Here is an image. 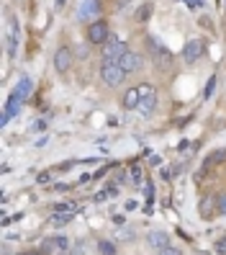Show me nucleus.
Returning a JSON list of instances; mask_svg holds the SVG:
<instances>
[{"mask_svg":"<svg viewBox=\"0 0 226 255\" xmlns=\"http://www.w3.org/2000/svg\"><path fill=\"white\" fill-rule=\"evenodd\" d=\"M100 78H103V83L108 85V88H121L124 80H126V72H124V67H121L118 59H103Z\"/></svg>","mask_w":226,"mask_h":255,"instance_id":"f257e3e1","label":"nucleus"},{"mask_svg":"<svg viewBox=\"0 0 226 255\" xmlns=\"http://www.w3.org/2000/svg\"><path fill=\"white\" fill-rule=\"evenodd\" d=\"M108 39H111V28H108V23H105V21L98 18V21H93V23L87 26V41H90V44H98V47H103Z\"/></svg>","mask_w":226,"mask_h":255,"instance_id":"f03ea898","label":"nucleus"},{"mask_svg":"<svg viewBox=\"0 0 226 255\" xmlns=\"http://www.w3.org/2000/svg\"><path fill=\"white\" fill-rule=\"evenodd\" d=\"M126 52H129V47L118 36H113V34H111L108 41L103 44V59H121Z\"/></svg>","mask_w":226,"mask_h":255,"instance_id":"7ed1b4c3","label":"nucleus"},{"mask_svg":"<svg viewBox=\"0 0 226 255\" xmlns=\"http://www.w3.org/2000/svg\"><path fill=\"white\" fill-rule=\"evenodd\" d=\"M98 16H100V0H85V3L80 5V10H77V18L85 21V23L98 21Z\"/></svg>","mask_w":226,"mask_h":255,"instance_id":"20e7f679","label":"nucleus"},{"mask_svg":"<svg viewBox=\"0 0 226 255\" xmlns=\"http://www.w3.org/2000/svg\"><path fill=\"white\" fill-rule=\"evenodd\" d=\"M118 62H121V67H124V72L126 75H131V72H139L142 67H144V57L139 54V52H126L121 59H118Z\"/></svg>","mask_w":226,"mask_h":255,"instance_id":"39448f33","label":"nucleus"},{"mask_svg":"<svg viewBox=\"0 0 226 255\" xmlns=\"http://www.w3.org/2000/svg\"><path fill=\"white\" fill-rule=\"evenodd\" d=\"M201 54H203V44H201L198 39H190L185 47H183V62L195 65V62L201 59Z\"/></svg>","mask_w":226,"mask_h":255,"instance_id":"423d86ee","label":"nucleus"},{"mask_svg":"<svg viewBox=\"0 0 226 255\" xmlns=\"http://www.w3.org/2000/svg\"><path fill=\"white\" fill-rule=\"evenodd\" d=\"M147 243H149V248H152V250H164V248H167L170 245V235L167 232H164V230H149L147 232Z\"/></svg>","mask_w":226,"mask_h":255,"instance_id":"0eeeda50","label":"nucleus"},{"mask_svg":"<svg viewBox=\"0 0 226 255\" xmlns=\"http://www.w3.org/2000/svg\"><path fill=\"white\" fill-rule=\"evenodd\" d=\"M149 41V49H152V54H154V59H157V65H162V67H170V62H172V54L164 49V47H159V44L149 36L147 39Z\"/></svg>","mask_w":226,"mask_h":255,"instance_id":"6e6552de","label":"nucleus"},{"mask_svg":"<svg viewBox=\"0 0 226 255\" xmlns=\"http://www.w3.org/2000/svg\"><path fill=\"white\" fill-rule=\"evenodd\" d=\"M54 67H57V72H67L72 67V52L67 47H59L54 52Z\"/></svg>","mask_w":226,"mask_h":255,"instance_id":"1a4fd4ad","label":"nucleus"},{"mask_svg":"<svg viewBox=\"0 0 226 255\" xmlns=\"http://www.w3.org/2000/svg\"><path fill=\"white\" fill-rule=\"evenodd\" d=\"M21 103H23V101H21V98H18L16 93H13V96L8 98V103H5V111H3V119H0V124L5 127V124L10 122V119L16 116L18 111H21Z\"/></svg>","mask_w":226,"mask_h":255,"instance_id":"9d476101","label":"nucleus"},{"mask_svg":"<svg viewBox=\"0 0 226 255\" xmlns=\"http://www.w3.org/2000/svg\"><path fill=\"white\" fill-rule=\"evenodd\" d=\"M139 103H142L139 88H129V91L124 93V109H131V111H137V109H139Z\"/></svg>","mask_w":226,"mask_h":255,"instance_id":"9b49d317","label":"nucleus"},{"mask_svg":"<svg viewBox=\"0 0 226 255\" xmlns=\"http://www.w3.org/2000/svg\"><path fill=\"white\" fill-rule=\"evenodd\" d=\"M198 212H201V217H211L214 212H219L216 196H203V199H201V204H198Z\"/></svg>","mask_w":226,"mask_h":255,"instance_id":"f8f14e48","label":"nucleus"},{"mask_svg":"<svg viewBox=\"0 0 226 255\" xmlns=\"http://www.w3.org/2000/svg\"><path fill=\"white\" fill-rule=\"evenodd\" d=\"M31 85H34V83H31V78H21L13 93H16L21 101H26V98H28V93H31Z\"/></svg>","mask_w":226,"mask_h":255,"instance_id":"ddd939ff","label":"nucleus"},{"mask_svg":"<svg viewBox=\"0 0 226 255\" xmlns=\"http://www.w3.org/2000/svg\"><path fill=\"white\" fill-rule=\"evenodd\" d=\"M154 109H157V96H154V98H142V103H139L137 111H139L142 116H152Z\"/></svg>","mask_w":226,"mask_h":255,"instance_id":"4468645a","label":"nucleus"},{"mask_svg":"<svg viewBox=\"0 0 226 255\" xmlns=\"http://www.w3.org/2000/svg\"><path fill=\"white\" fill-rule=\"evenodd\" d=\"M226 160V149H214L208 157H206V162H203V168H211V165H219V162H224Z\"/></svg>","mask_w":226,"mask_h":255,"instance_id":"2eb2a0df","label":"nucleus"},{"mask_svg":"<svg viewBox=\"0 0 226 255\" xmlns=\"http://www.w3.org/2000/svg\"><path fill=\"white\" fill-rule=\"evenodd\" d=\"M98 253L100 255H116L118 250H116V243H111V240H100V243H98Z\"/></svg>","mask_w":226,"mask_h":255,"instance_id":"dca6fc26","label":"nucleus"},{"mask_svg":"<svg viewBox=\"0 0 226 255\" xmlns=\"http://www.w3.org/2000/svg\"><path fill=\"white\" fill-rule=\"evenodd\" d=\"M18 47V36H13V34H5V52H8V57H16V49Z\"/></svg>","mask_w":226,"mask_h":255,"instance_id":"f3484780","label":"nucleus"},{"mask_svg":"<svg viewBox=\"0 0 226 255\" xmlns=\"http://www.w3.org/2000/svg\"><path fill=\"white\" fill-rule=\"evenodd\" d=\"M137 88H139V96H142V98H154V96H157V91H154L152 83H142V85H137Z\"/></svg>","mask_w":226,"mask_h":255,"instance_id":"a211bd4d","label":"nucleus"},{"mask_svg":"<svg viewBox=\"0 0 226 255\" xmlns=\"http://www.w3.org/2000/svg\"><path fill=\"white\" fill-rule=\"evenodd\" d=\"M134 237H137V235H134V230H118V235H116V240H121V243H131V240Z\"/></svg>","mask_w":226,"mask_h":255,"instance_id":"6ab92c4d","label":"nucleus"},{"mask_svg":"<svg viewBox=\"0 0 226 255\" xmlns=\"http://www.w3.org/2000/svg\"><path fill=\"white\" fill-rule=\"evenodd\" d=\"M149 16H152V5H149V3H147V5H142V8L137 10V18H139V21H147Z\"/></svg>","mask_w":226,"mask_h":255,"instance_id":"aec40b11","label":"nucleus"},{"mask_svg":"<svg viewBox=\"0 0 226 255\" xmlns=\"http://www.w3.org/2000/svg\"><path fill=\"white\" fill-rule=\"evenodd\" d=\"M214 88H216V78H208L206 91H203V98H211V96H214Z\"/></svg>","mask_w":226,"mask_h":255,"instance_id":"412c9836","label":"nucleus"},{"mask_svg":"<svg viewBox=\"0 0 226 255\" xmlns=\"http://www.w3.org/2000/svg\"><path fill=\"white\" fill-rule=\"evenodd\" d=\"M31 131H36V134L47 131V122H41V119H36V122H31Z\"/></svg>","mask_w":226,"mask_h":255,"instance_id":"4be33fe9","label":"nucleus"},{"mask_svg":"<svg viewBox=\"0 0 226 255\" xmlns=\"http://www.w3.org/2000/svg\"><path fill=\"white\" fill-rule=\"evenodd\" d=\"M159 255H183V250L175 248V245H167L164 250H159Z\"/></svg>","mask_w":226,"mask_h":255,"instance_id":"5701e85b","label":"nucleus"},{"mask_svg":"<svg viewBox=\"0 0 226 255\" xmlns=\"http://www.w3.org/2000/svg\"><path fill=\"white\" fill-rule=\"evenodd\" d=\"M216 204H219V214H226V193L216 196Z\"/></svg>","mask_w":226,"mask_h":255,"instance_id":"b1692460","label":"nucleus"},{"mask_svg":"<svg viewBox=\"0 0 226 255\" xmlns=\"http://www.w3.org/2000/svg\"><path fill=\"white\" fill-rule=\"evenodd\" d=\"M126 5H129V0H118V5H116V8H118V10H124Z\"/></svg>","mask_w":226,"mask_h":255,"instance_id":"393cba45","label":"nucleus"},{"mask_svg":"<svg viewBox=\"0 0 226 255\" xmlns=\"http://www.w3.org/2000/svg\"><path fill=\"white\" fill-rule=\"evenodd\" d=\"M65 3H67V0H54V5H57V8H62Z\"/></svg>","mask_w":226,"mask_h":255,"instance_id":"a878e982","label":"nucleus"}]
</instances>
